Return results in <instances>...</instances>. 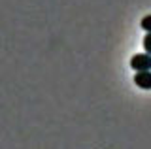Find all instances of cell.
<instances>
[{
  "label": "cell",
  "instance_id": "obj_1",
  "mask_svg": "<svg viewBox=\"0 0 151 149\" xmlns=\"http://www.w3.org/2000/svg\"><path fill=\"white\" fill-rule=\"evenodd\" d=\"M130 66L134 72H140V70H151V55L149 53H140L134 55L130 59Z\"/></svg>",
  "mask_w": 151,
  "mask_h": 149
},
{
  "label": "cell",
  "instance_id": "obj_2",
  "mask_svg": "<svg viewBox=\"0 0 151 149\" xmlns=\"http://www.w3.org/2000/svg\"><path fill=\"white\" fill-rule=\"evenodd\" d=\"M134 83L140 89H151V70H140V72H136Z\"/></svg>",
  "mask_w": 151,
  "mask_h": 149
},
{
  "label": "cell",
  "instance_id": "obj_3",
  "mask_svg": "<svg viewBox=\"0 0 151 149\" xmlns=\"http://www.w3.org/2000/svg\"><path fill=\"white\" fill-rule=\"evenodd\" d=\"M140 27H142V29H144L145 32H151V15H145L144 19H142Z\"/></svg>",
  "mask_w": 151,
  "mask_h": 149
},
{
  "label": "cell",
  "instance_id": "obj_4",
  "mask_svg": "<svg viewBox=\"0 0 151 149\" xmlns=\"http://www.w3.org/2000/svg\"><path fill=\"white\" fill-rule=\"evenodd\" d=\"M144 49H145V53L151 55V32H147L144 38Z\"/></svg>",
  "mask_w": 151,
  "mask_h": 149
}]
</instances>
